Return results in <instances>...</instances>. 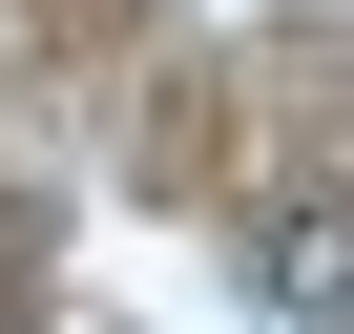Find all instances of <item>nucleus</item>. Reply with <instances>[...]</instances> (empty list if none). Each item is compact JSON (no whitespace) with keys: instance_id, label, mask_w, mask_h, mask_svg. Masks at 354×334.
<instances>
[{"instance_id":"nucleus-1","label":"nucleus","mask_w":354,"mask_h":334,"mask_svg":"<svg viewBox=\"0 0 354 334\" xmlns=\"http://www.w3.org/2000/svg\"><path fill=\"white\" fill-rule=\"evenodd\" d=\"M250 272H271V313H292V334H354V209H271V251H250Z\"/></svg>"}]
</instances>
